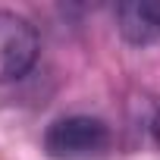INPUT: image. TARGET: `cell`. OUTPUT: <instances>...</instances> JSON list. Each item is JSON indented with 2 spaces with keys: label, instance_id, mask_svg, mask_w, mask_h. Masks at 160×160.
I'll list each match as a JSON object with an SVG mask.
<instances>
[{
  "label": "cell",
  "instance_id": "5b68a950",
  "mask_svg": "<svg viewBox=\"0 0 160 160\" xmlns=\"http://www.w3.org/2000/svg\"><path fill=\"white\" fill-rule=\"evenodd\" d=\"M151 135H154V144L160 148V110H157V116L151 119Z\"/></svg>",
  "mask_w": 160,
  "mask_h": 160
},
{
  "label": "cell",
  "instance_id": "6da1fadb",
  "mask_svg": "<svg viewBox=\"0 0 160 160\" xmlns=\"http://www.w3.org/2000/svg\"><path fill=\"white\" fill-rule=\"evenodd\" d=\"M110 126L98 116H60L44 132V151L53 160H98L110 151Z\"/></svg>",
  "mask_w": 160,
  "mask_h": 160
},
{
  "label": "cell",
  "instance_id": "277c9868",
  "mask_svg": "<svg viewBox=\"0 0 160 160\" xmlns=\"http://www.w3.org/2000/svg\"><path fill=\"white\" fill-rule=\"evenodd\" d=\"M148 13H151V19H154V25L160 28V0H148Z\"/></svg>",
  "mask_w": 160,
  "mask_h": 160
},
{
  "label": "cell",
  "instance_id": "3957f363",
  "mask_svg": "<svg viewBox=\"0 0 160 160\" xmlns=\"http://www.w3.org/2000/svg\"><path fill=\"white\" fill-rule=\"evenodd\" d=\"M116 28L129 44H151L160 38V28L154 25L148 13V0H129V3L116 7Z\"/></svg>",
  "mask_w": 160,
  "mask_h": 160
},
{
  "label": "cell",
  "instance_id": "7a4b0ae2",
  "mask_svg": "<svg viewBox=\"0 0 160 160\" xmlns=\"http://www.w3.org/2000/svg\"><path fill=\"white\" fill-rule=\"evenodd\" d=\"M38 53H41L38 28L13 10H0V85L22 78L38 63Z\"/></svg>",
  "mask_w": 160,
  "mask_h": 160
}]
</instances>
